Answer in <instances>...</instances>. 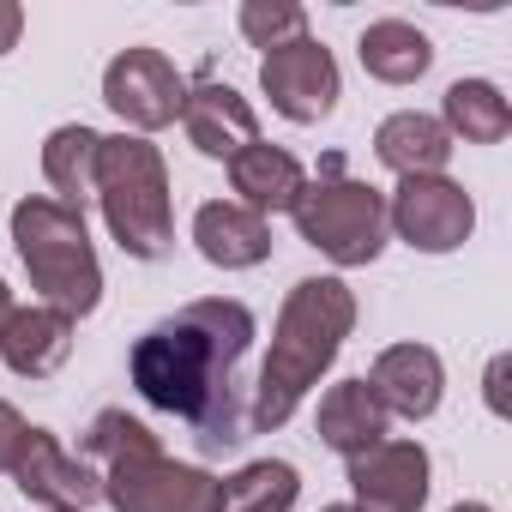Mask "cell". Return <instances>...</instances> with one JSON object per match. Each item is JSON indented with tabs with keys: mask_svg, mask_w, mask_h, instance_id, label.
<instances>
[{
	"mask_svg": "<svg viewBox=\"0 0 512 512\" xmlns=\"http://www.w3.org/2000/svg\"><path fill=\"white\" fill-rule=\"evenodd\" d=\"M260 338L247 302L229 296H205L187 302L181 314L157 320L133 356L127 374L139 386V398L163 416H181L193 428V440L205 452H235L253 428H247V404H241V362Z\"/></svg>",
	"mask_w": 512,
	"mask_h": 512,
	"instance_id": "cell-1",
	"label": "cell"
},
{
	"mask_svg": "<svg viewBox=\"0 0 512 512\" xmlns=\"http://www.w3.org/2000/svg\"><path fill=\"white\" fill-rule=\"evenodd\" d=\"M350 332H356V290L344 278H302L278 308L272 350H266L253 398H247V428L278 434L302 410V398L320 386V374L338 362Z\"/></svg>",
	"mask_w": 512,
	"mask_h": 512,
	"instance_id": "cell-2",
	"label": "cell"
},
{
	"mask_svg": "<svg viewBox=\"0 0 512 512\" xmlns=\"http://www.w3.org/2000/svg\"><path fill=\"white\" fill-rule=\"evenodd\" d=\"M103 223L127 260H169L175 247V193H169V163L151 139L139 133H103L97 151V193Z\"/></svg>",
	"mask_w": 512,
	"mask_h": 512,
	"instance_id": "cell-3",
	"label": "cell"
},
{
	"mask_svg": "<svg viewBox=\"0 0 512 512\" xmlns=\"http://www.w3.org/2000/svg\"><path fill=\"white\" fill-rule=\"evenodd\" d=\"M13 247H19V266L31 272V290H43L49 308L73 314V320L97 314L103 266H97L85 211H67L49 193H31L13 205Z\"/></svg>",
	"mask_w": 512,
	"mask_h": 512,
	"instance_id": "cell-4",
	"label": "cell"
},
{
	"mask_svg": "<svg viewBox=\"0 0 512 512\" xmlns=\"http://www.w3.org/2000/svg\"><path fill=\"white\" fill-rule=\"evenodd\" d=\"M290 217H296V235L314 253H326L332 266H344V272L374 266L380 253H386V241H392V229H386V193L374 181H356L338 151L320 157V169L308 175V187H302V199H296Z\"/></svg>",
	"mask_w": 512,
	"mask_h": 512,
	"instance_id": "cell-5",
	"label": "cell"
},
{
	"mask_svg": "<svg viewBox=\"0 0 512 512\" xmlns=\"http://www.w3.org/2000/svg\"><path fill=\"white\" fill-rule=\"evenodd\" d=\"M97 476H103V500L115 512H217V476L169 458L163 446L133 452Z\"/></svg>",
	"mask_w": 512,
	"mask_h": 512,
	"instance_id": "cell-6",
	"label": "cell"
},
{
	"mask_svg": "<svg viewBox=\"0 0 512 512\" xmlns=\"http://www.w3.org/2000/svg\"><path fill=\"white\" fill-rule=\"evenodd\" d=\"M386 229L416 253H458L476 229V199L452 175H416L386 199Z\"/></svg>",
	"mask_w": 512,
	"mask_h": 512,
	"instance_id": "cell-7",
	"label": "cell"
},
{
	"mask_svg": "<svg viewBox=\"0 0 512 512\" xmlns=\"http://www.w3.org/2000/svg\"><path fill=\"white\" fill-rule=\"evenodd\" d=\"M103 103L145 139L169 121H181V103H187V79L175 73V61L163 49H121L109 67H103Z\"/></svg>",
	"mask_w": 512,
	"mask_h": 512,
	"instance_id": "cell-8",
	"label": "cell"
},
{
	"mask_svg": "<svg viewBox=\"0 0 512 512\" xmlns=\"http://www.w3.org/2000/svg\"><path fill=\"white\" fill-rule=\"evenodd\" d=\"M260 91L272 97V109H278L284 121L314 127V121H326V115L338 109L344 79H338V61H332V49H326V43L296 37V43H284V49L260 55Z\"/></svg>",
	"mask_w": 512,
	"mask_h": 512,
	"instance_id": "cell-9",
	"label": "cell"
},
{
	"mask_svg": "<svg viewBox=\"0 0 512 512\" xmlns=\"http://www.w3.org/2000/svg\"><path fill=\"white\" fill-rule=\"evenodd\" d=\"M428 476H434V464H428L422 440H380V446H368L362 458L344 464L356 512H422L428 488H434Z\"/></svg>",
	"mask_w": 512,
	"mask_h": 512,
	"instance_id": "cell-10",
	"label": "cell"
},
{
	"mask_svg": "<svg viewBox=\"0 0 512 512\" xmlns=\"http://www.w3.org/2000/svg\"><path fill=\"white\" fill-rule=\"evenodd\" d=\"M13 482H19L25 500H37L49 512H91L103 500V476L85 458H73L55 428H31L25 434V452L13 464Z\"/></svg>",
	"mask_w": 512,
	"mask_h": 512,
	"instance_id": "cell-11",
	"label": "cell"
},
{
	"mask_svg": "<svg viewBox=\"0 0 512 512\" xmlns=\"http://www.w3.org/2000/svg\"><path fill=\"white\" fill-rule=\"evenodd\" d=\"M181 127H187V145L199 157H211V163H229L235 151L260 145V115H253V103L235 85H217V79H193L187 85Z\"/></svg>",
	"mask_w": 512,
	"mask_h": 512,
	"instance_id": "cell-12",
	"label": "cell"
},
{
	"mask_svg": "<svg viewBox=\"0 0 512 512\" xmlns=\"http://www.w3.org/2000/svg\"><path fill=\"white\" fill-rule=\"evenodd\" d=\"M368 392L380 398L386 416L404 422H428L446 398V362L428 344H386L368 368Z\"/></svg>",
	"mask_w": 512,
	"mask_h": 512,
	"instance_id": "cell-13",
	"label": "cell"
},
{
	"mask_svg": "<svg viewBox=\"0 0 512 512\" xmlns=\"http://www.w3.org/2000/svg\"><path fill=\"white\" fill-rule=\"evenodd\" d=\"M193 247L217 272H253V266L272 260V223L253 217L235 199H211V205L193 211Z\"/></svg>",
	"mask_w": 512,
	"mask_h": 512,
	"instance_id": "cell-14",
	"label": "cell"
},
{
	"mask_svg": "<svg viewBox=\"0 0 512 512\" xmlns=\"http://www.w3.org/2000/svg\"><path fill=\"white\" fill-rule=\"evenodd\" d=\"M73 356V314L49 308V302H31V308H13L7 326H0V362H7L19 380H55Z\"/></svg>",
	"mask_w": 512,
	"mask_h": 512,
	"instance_id": "cell-15",
	"label": "cell"
},
{
	"mask_svg": "<svg viewBox=\"0 0 512 512\" xmlns=\"http://www.w3.org/2000/svg\"><path fill=\"white\" fill-rule=\"evenodd\" d=\"M229 187H235V205H247L253 217L272 223L278 211H296V199L308 187V169H302L296 151L260 139V145H247V151L229 157Z\"/></svg>",
	"mask_w": 512,
	"mask_h": 512,
	"instance_id": "cell-16",
	"label": "cell"
},
{
	"mask_svg": "<svg viewBox=\"0 0 512 512\" xmlns=\"http://www.w3.org/2000/svg\"><path fill=\"white\" fill-rule=\"evenodd\" d=\"M452 133L440 127V115H422V109H398L374 127V157L398 175V181H416V175H446L452 163Z\"/></svg>",
	"mask_w": 512,
	"mask_h": 512,
	"instance_id": "cell-17",
	"label": "cell"
},
{
	"mask_svg": "<svg viewBox=\"0 0 512 512\" xmlns=\"http://www.w3.org/2000/svg\"><path fill=\"white\" fill-rule=\"evenodd\" d=\"M320 446H332L344 464L362 458L368 446L392 440V416L380 410V398L368 392V380H338L326 398H320Z\"/></svg>",
	"mask_w": 512,
	"mask_h": 512,
	"instance_id": "cell-18",
	"label": "cell"
},
{
	"mask_svg": "<svg viewBox=\"0 0 512 512\" xmlns=\"http://www.w3.org/2000/svg\"><path fill=\"white\" fill-rule=\"evenodd\" d=\"M97 151H103V133L85 121H67L43 139V181L55 205L85 211V199L97 193Z\"/></svg>",
	"mask_w": 512,
	"mask_h": 512,
	"instance_id": "cell-19",
	"label": "cell"
},
{
	"mask_svg": "<svg viewBox=\"0 0 512 512\" xmlns=\"http://www.w3.org/2000/svg\"><path fill=\"white\" fill-rule=\"evenodd\" d=\"M356 61L368 79L380 85H416L428 67H434V43L428 31H416L410 19H374L362 37H356Z\"/></svg>",
	"mask_w": 512,
	"mask_h": 512,
	"instance_id": "cell-20",
	"label": "cell"
},
{
	"mask_svg": "<svg viewBox=\"0 0 512 512\" xmlns=\"http://www.w3.org/2000/svg\"><path fill=\"white\" fill-rule=\"evenodd\" d=\"M440 127L452 133V145H500L512 133V103L494 79H452L440 97Z\"/></svg>",
	"mask_w": 512,
	"mask_h": 512,
	"instance_id": "cell-21",
	"label": "cell"
},
{
	"mask_svg": "<svg viewBox=\"0 0 512 512\" xmlns=\"http://www.w3.org/2000/svg\"><path fill=\"white\" fill-rule=\"evenodd\" d=\"M302 500V470L284 458H253L235 476H217V512H290Z\"/></svg>",
	"mask_w": 512,
	"mask_h": 512,
	"instance_id": "cell-22",
	"label": "cell"
},
{
	"mask_svg": "<svg viewBox=\"0 0 512 512\" xmlns=\"http://www.w3.org/2000/svg\"><path fill=\"white\" fill-rule=\"evenodd\" d=\"M151 446H157V434L127 410H97L91 428H85V464L91 470H109V464H121L133 452H151Z\"/></svg>",
	"mask_w": 512,
	"mask_h": 512,
	"instance_id": "cell-23",
	"label": "cell"
},
{
	"mask_svg": "<svg viewBox=\"0 0 512 512\" xmlns=\"http://www.w3.org/2000/svg\"><path fill=\"white\" fill-rule=\"evenodd\" d=\"M235 25H241V37L253 49H266V55L296 43V37H308V13L296 7V0H241Z\"/></svg>",
	"mask_w": 512,
	"mask_h": 512,
	"instance_id": "cell-24",
	"label": "cell"
},
{
	"mask_svg": "<svg viewBox=\"0 0 512 512\" xmlns=\"http://www.w3.org/2000/svg\"><path fill=\"white\" fill-rule=\"evenodd\" d=\"M25 434H31V422L0 398V476H13V464H19V452H25Z\"/></svg>",
	"mask_w": 512,
	"mask_h": 512,
	"instance_id": "cell-25",
	"label": "cell"
},
{
	"mask_svg": "<svg viewBox=\"0 0 512 512\" xmlns=\"http://www.w3.org/2000/svg\"><path fill=\"white\" fill-rule=\"evenodd\" d=\"M19 37H25V7L19 0H0V55H13Z\"/></svg>",
	"mask_w": 512,
	"mask_h": 512,
	"instance_id": "cell-26",
	"label": "cell"
},
{
	"mask_svg": "<svg viewBox=\"0 0 512 512\" xmlns=\"http://www.w3.org/2000/svg\"><path fill=\"white\" fill-rule=\"evenodd\" d=\"M488 410H494V416H506V356H494V362H488Z\"/></svg>",
	"mask_w": 512,
	"mask_h": 512,
	"instance_id": "cell-27",
	"label": "cell"
},
{
	"mask_svg": "<svg viewBox=\"0 0 512 512\" xmlns=\"http://www.w3.org/2000/svg\"><path fill=\"white\" fill-rule=\"evenodd\" d=\"M19 302H13V290H7V278H0V326H7V314H13Z\"/></svg>",
	"mask_w": 512,
	"mask_h": 512,
	"instance_id": "cell-28",
	"label": "cell"
},
{
	"mask_svg": "<svg viewBox=\"0 0 512 512\" xmlns=\"http://www.w3.org/2000/svg\"><path fill=\"white\" fill-rule=\"evenodd\" d=\"M452 512H494V506H488V500H458Z\"/></svg>",
	"mask_w": 512,
	"mask_h": 512,
	"instance_id": "cell-29",
	"label": "cell"
},
{
	"mask_svg": "<svg viewBox=\"0 0 512 512\" xmlns=\"http://www.w3.org/2000/svg\"><path fill=\"white\" fill-rule=\"evenodd\" d=\"M320 512H356V506H320Z\"/></svg>",
	"mask_w": 512,
	"mask_h": 512,
	"instance_id": "cell-30",
	"label": "cell"
}]
</instances>
